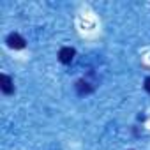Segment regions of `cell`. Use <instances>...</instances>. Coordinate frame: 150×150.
I'll use <instances>...</instances> for the list:
<instances>
[{
    "mask_svg": "<svg viewBox=\"0 0 150 150\" xmlns=\"http://www.w3.org/2000/svg\"><path fill=\"white\" fill-rule=\"evenodd\" d=\"M7 46L13 48V50H23L25 48V39L20 34H11L7 37Z\"/></svg>",
    "mask_w": 150,
    "mask_h": 150,
    "instance_id": "6da1fadb",
    "label": "cell"
},
{
    "mask_svg": "<svg viewBox=\"0 0 150 150\" xmlns=\"http://www.w3.org/2000/svg\"><path fill=\"white\" fill-rule=\"evenodd\" d=\"M74 55H76L74 48H62V50L58 51V60H60L62 64H71L72 58H74Z\"/></svg>",
    "mask_w": 150,
    "mask_h": 150,
    "instance_id": "7a4b0ae2",
    "label": "cell"
},
{
    "mask_svg": "<svg viewBox=\"0 0 150 150\" xmlns=\"http://www.w3.org/2000/svg\"><path fill=\"white\" fill-rule=\"evenodd\" d=\"M0 88H2V92L7 94V96L14 92V85H13V81H11V78L7 74H2V76H0Z\"/></svg>",
    "mask_w": 150,
    "mask_h": 150,
    "instance_id": "3957f363",
    "label": "cell"
},
{
    "mask_svg": "<svg viewBox=\"0 0 150 150\" xmlns=\"http://www.w3.org/2000/svg\"><path fill=\"white\" fill-rule=\"evenodd\" d=\"M76 90H78L80 96H85V94H90V92H92V87H90V83H87L85 80H80V81L76 83Z\"/></svg>",
    "mask_w": 150,
    "mask_h": 150,
    "instance_id": "277c9868",
    "label": "cell"
},
{
    "mask_svg": "<svg viewBox=\"0 0 150 150\" xmlns=\"http://www.w3.org/2000/svg\"><path fill=\"white\" fill-rule=\"evenodd\" d=\"M145 90L150 94V78H146V80H145Z\"/></svg>",
    "mask_w": 150,
    "mask_h": 150,
    "instance_id": "5b68a950",
    "label": "cell"
}]
</instances>
